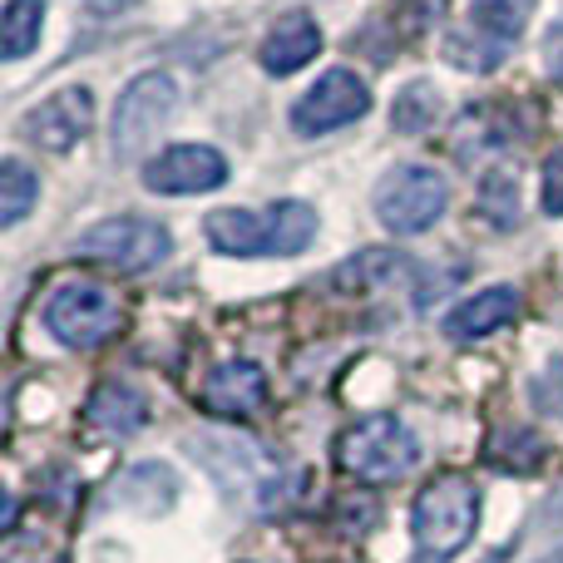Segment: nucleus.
<instances>
[{"mask_svg":"<svg viewBox=\"0 0 563 563\" xmlns=\"http://www.w3.org/2000/svg\"><path fill=\"white\" fill-rule=\"evenodd\" d=\"M479 529V489L470 475H435L410 505V539L416 563H450L465 554Z\"/></svg>","mask_w":563,"mask_h":563,"instance_id":"f257e3e1","label":"nucleus"},{"mask_svg":"<svg viewBox=\"0 0 563 563\" xmlns=\"http://www.w3.org/2000/svg\"><path fill=\"white\" fill-rule=\"evenodd\" d=\"M336 460L346 475L371 479V485H390V479H406L410 470H416L420 445H416L406 420L371 416V420H356L351 430H341Z\"/></svg>","mask_w":563,"mask_h":563,"instance_id":"f03ea898","label":"nucleus"},{"mask_svg":"<svg viewBox=\"0 0 563 563\" xmlns=\"http://www.w3.org/2000/svg\"><path fill=\"white\" fill-rule=\"evenodd\" d=\"M45 327L55 341L65 346H104L119 327H124V307H119L114 291H104L99 282H65V287L49 291L45 301Z\"/></svg>","mask_w":563,"mask_h":563,"instance_id":"7ed1b4c3","label":"nucleus"},{"mask_svg":"<svg viewBox=\"0 0 563 563\" xmlns=\"http://www.w3.org/2000/svg\"><path fill=\"white\" fill-rule=\"evenodd\" d=\"M450 203V184L430 164H400L380 178L376 188V218L400 238L426 233L430 223H440Z\"/></svg>","mask_w":563,"mask_h":563,"instance_id":"20e7f679","label":"nucleus"},{"mask_svg":"<svg viewBox=\"0 0 563 563\" xmlns=\"http://www.w3.org/2000/svg\"><path fill=\"white\" fill-rule=\"evenodd\" d=\"M75 253L89 263L119 267V273H144V267H158L174 253V238L164 223H148V218H104L79 238Z\"/></svg>","mask_w":563,"mask_h":563,"instance_id":"39448f33","label":"nucleus"},{"mask_svg":"<svg viewBox=\"0 0 563 563\" xmlns=\"http://www.w3.org/2000/svg\"><path fill=\"white\" fill-rule=\"evenodd\" d=\"M178 114V85L164 69H148L119 95L114 109V154H139L168 129V119Z\"/></svg>","mask_w":563,"mask_h":563,"instance_id":"423d86ee","label":"nucleus"},{"mask_svg":"<svg viewBox=\"0 0 563 563\" xmlns=\"http://www.w3.org/2000/svg\"><path fill=\"white\" fill-rule=\"evenodd\" d=\"M144 184L168 198L213 194L228 184V158L213 144H168L144 164Z\"/></svg>","mask_w":563,"mask_h":563,"instance_id":"0eeeda50","label":"nucleus"},{"mask_svg":"<svg viewBox=\"0 0 563 563\" xmlns=\"http://www.w3.org/2000/svg\"><path fill=\"white\" fill-rule=\"evenodd\" d=\"M366 109H371V89L361 85L351 69H327V75L291 104V124H297V134H331V129L356 124Z\"/></svg>","mask_w":563,"mask_h":563,"instance_id":"6e6552de","label":"nucleus"},{"mask_svg":"<svg viewBox=\"0 0 563 563\" xmlns=\"http://www.w3.org/2000/svg\"><path fill=\"white\" fill-rule=\"evenodd\" d=\"M89 129H95V95H89L85 85L55 89L45 104H35L20 119V134L35 148H45V154H69Z\"/></svg>","mask_w":563,"mask_h":563,"instance_id":"1a4fd4ad","label":"nucleus"},{"mask_svg":"<svg viewBox=\"0 0 563 563\" xmlns=\"http://www.w3.org/2000/svg\"><path fill=\"white\" fill-rule=\"evenodd\" d=\"M263 400H267V376H263V366H253V361H223V366L208 371L203 390H198V406H203L208 416H223V420L253 416Z\"/></svg>","mask_w":563,"mask_h":563,"instance_id":"9d476101","label":"nucleus"},{"mask_svg":"<svg viewBox=\"0 0 563 563\" xmlns=\"http://www.w3.org/2000/svg\"><path fill=\"white\" fill-rule=\"evenodd\" d=\"M321 55V25L307 15V10H291V15H282L273 30H267L263 49H257V59H263L267 75L287 79L297 75L301 65H311V59Z\"/></svg>","mask_w":563,"mask_h":563,"instance_id":"9b49d317","label":"nucleus"},{"mask_svg":"<svg viewBox=\"0 0 563 563\" xmlns=\"http://www.w3.org/2000/svg\"><path fill=\"white\" fill-rule=\"evenodd\" d=\"M519 317V291L515 287H485L475 297L455 301V311L445 317V336L450 341H479L489 331L509 327Z\"/></svg>","mask_w":563,"mask_h":563,"instance_id":"f8f14e48","label":"nucleus"},{"mask_svg":"<svg viewBox=\"0 0 563 563\" xmlns=\"http://www.w3.org/2000/svg\"><path fill=\"white\" fill-rule=\"evenodd\" d=\"M89 420H95V430H104V435L129 440L148 426V400L139 396L129 380H104V386L89 396Z\"/></svg>","mask_w":563,"mask_h":563,"instance_id":"ddd939ff","label":"nucleus"},{"mask_svg":"<svg viewBox=\"0 0 563 563\" xmlns=\"http://www.w3.org/2000/svg\"><path fill=\"white\" fill-rule=\"evenodd\" d=\"M208 243L228 257H267V218L247 208H218L208 218Z\"/></svg>","mask_w":563,"mask_h":563,"instance_id":"4468645a","label":"nucleus"},{"mask_svg":"<svg viewBox=\"0 0 563 563\" xmlns=\"http://www.w3.org/2000/svg\"><path fill=\"white\" fill-rule=\"evenodd\" d=\"M263 218H267V257H297L317 238V213L307 203H297V198L273 203Z\"/></svg>","mask_w":563,"mask_h":563,"instance_id":"2eb2a0df","label":"nucleus"},{"mask_svg":"<svg viewBox=\"0 0 563 563\" xmlns=\"http://www.w3.org/2000/svg\"><path fill=\"white\" fill-rule=\"evenodd\" d=\"M529 15H534V0H470V25L495 49L515 45V40L525 35Z\"/></svg>","mask_w":563,"mask_h":563,"instance_id":"dca6fc26","label":"nucleus"},{"mask_svg":"<svg viewBox=\"0 0 563 563\" xmlns=\"http://www.w3.org/2000/svg\"><path fill=\"white\" fill-rule=\"evenodd\" d=\"M40 25H45V0H5V10H0V55L25 59L40 45Z\"/></svg>","mask_w":563,"mask_h":563,"instance_id":"f3484780","label":"nucleus"},{"mask_svg":"<svg viewBox=\"0 0 563 563\" xmlns=\"http://www.w3.org/2000/svg\"><path fill=\"white\" fill-rule=\"evenodd\" d=\"M35 198H40L35 174H30L20 158H5V164H0V223L15 228L20 218L35 208Z\"/></svg>","mask_w":563,"mask_h":563,"instance_id":"a211bd4d","label":"nucleus"},{"mask_svg":"<svg viewBox=\"0 0 563 563\" xmlns=\"http://www.w3.org/2000/svg\"><path fill=\"white\" fill-rule=\"evenodd\" d=\"M519 208H525L519 203V178L509 168L485 174V184H479V213L495 228H519Z\"/></svg>","mask_w":563,"mask_h":563,"instance_id":"6ab92c4d","label":"nucleus"},{"mask_svg":"<svg viewBox=\"0 0 563 563\" xmlns=\"http://www.w3.org/2000/svg\"><path fill=\"white\" fill-rule=\"evenodd\" d=\"M435 114H440V95H435V85L416 79V85H406V89L396 95V109H390V124L406 129V134H416V129L435 124Z\"/></svg>","mask_w":563,"mask_h":563,"instance_id":"aec40b11","label":"nucleus"},{"mask_svg":"<svg viewBox=\"0 0 563 563\" xmlns=\"http://www.w3.org/2000/svg\"><path fill=\"white\" fill-rule=\"evenodd\" d=\"M489 460H495L499 470H519V475H529V470H539V460H544V445H539L534 430H499L495 445H489Z\"/></svg>","mask_w":563,"mask_h":563,"instance_id":"412c9836","label":"nucleus"},{"mask_svg":"<svg viewBox=\"0 0 563 563\" xmlns=\"http://www.w3.org/2000/svg\"><path fill=\"white\" fill-rule=\"evenodd\" d=\"M529 400L544 420H563V356L539 366V376L529 380Z\"/></svg>","mask_w":563,"mask_h":563,"instance_id":"4be33fe9","label":"nucleus"},{"mask_svg":"<svg viewBox=\"0 0 563 563\" xmlns=\"http://www.w3.org/2000/svg\"><path fill=\"white\" fill-rule=\"evenodd\" d=\"M544 213L563 218V148L544 158Z\"/></svg>","mask_w":563,"mask_h":563,"instance_id":"5701e85b","label":"nucleus"},{"mask_svg":"<svg viewBox=\"0 0 563 563\" xmlns=\"http://www.w3.org/2000/svg\"><path fill=\"white\" fill-rule=\"evenodd\" d=\"M544 69H549V79L563 85V15L549 25V35H544Z\"/></svg>","mask_w":563,"mask_h":563,"instance_id":"b1692460","label":"nucleus"},{"mask_svg":"<svg viewBox=\"0 0 563 563\" xmlns=\"http://www.w3.org/2000/svg\"><path fill=\"white\" fill-rule=\"evenodd\" d=\"M89 5H95V10H104V15H114V10H129V5H134V0H89Z\"/></svg>","mask_w":563,"mask_h":563,"instance_id":"393cba45","label":"nucleus"}]
</instances>
